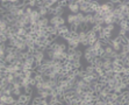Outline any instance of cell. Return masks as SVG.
Here are the masks:
<instances>
[{
  "label": "cell",
  "mask_w": 129,
  "mask_h": 105,
  "mask_svg": "<svg viewBox=\"0 0 129 105\" xmlns=\"http://www.w3.org/2000/svg\"><path fill=\"white\" fill-rule=\"evenodd\" d=\"M127 5H128V6H129V0H127Z\"/></svg>",
  "instance_id": "31"
},
{
  "label": "cell",
  "mask_w": 129,
  "mask_h": 105,
  "mask_svg": "<svg viewBox=\"0 0 129 105\" xmlns=\"http://www.w3.org/2000/svg\"><path fill=\"white\" fill-rule=\"evenodd\" d=\"M84 24L90 25L91 27L95 24V20H94V16H93V14H92V13H91V14H85V22H84Z\"/></svg>",
  "instance_id": "5"
},
{
  "label": "cell",
  "mask_w": 129,
  "mask_h": 105,
  "mask_svg": "<svg viewBox=\"0 0 129 105\" xmlns=\"http://www.w3.org/2000/svg\"><path fill=\"white\" fill-rule=\"evenodd\" d=\"M28 6L29 7H37V0H29L28 1Z\"/></svg>",
  "instance_id": "22"
},
{
  "label": "cell",
  "mask_w": 129,
  "mask_h": 105,
  "mask_svg": "<svg viewBox=\"0 0 129 105\" xmlns=\"http://www.w3.org/2000/svg\"><path fill=\"white\" fill-rule=\"evenodd\" d=\"M117 35H119V36H122V37H123V36H127V35H128V32H127L126 29H121V28H120V30H119V34H117Z\"/></svg>",
  "instance_id": "24"
},
{
  "label": "cell",
  "mask_w": 129,
  "mask_h": 105,
  "mask_svg": "<svg viewBox=\"0 0 129 105\" xmlns=\"http://www.w3.org/2000/svg\"><path fill=\"white\" fill-rule=\"evenodd\" d=\"M95 105H107V103H106L104 99H100V100L95 102Z\"/></svg>",
  "instance_id": "29"
},
{
  "label": "cell",
  "mask_w": 129,
  "mask_h": 105,
  "mask_svg": "<svg viewBox=\"0 0 129 105\" xmlns=\"http://www.w3.org/2000/svg\"><path fill=\"white\" fill-rule=\"evenodd\" d=\"M81 56H83V51H81L80 49H77V50H76V54H75V58L80 61Z\"/></svg>",
  "instance_id": "20"
},
{
  "label": "cell",
  "mask_w": 129,
  "mask_h": 105,
  "mask_svg": "<svg viewBox=\"0 0 129 105\" xmlns=\"http://www.w3.org/2000/svg\"><path fill=\"white\" fill-rule=\"evenodd\" d=\"M113 92H115V93H117V95H120L121 92H122V90H121V88H120V85H119V84H117L116 87L114 88V91H113Z\"/></svg>",
  "instance_id": "27"
},
{
  "label": "cell",
  "mask_w": 129,
  "mask_h": 105,
  "mask_svg": "<svg viewBox=\"0 0 129 105\" xmlns=\"http://www.w3.org/2000/svg\"><path fill=\"white\" fill-rule=\"evenodd\" d=\"M55 9V16H63V13H64V8H62V7L57 6Z\"/></svg>",
  "instance_id": "10"
},
{
  "label": "cell",
  "mask_w": 129,
  "mask_h": 105,
  "mask_svg": "<svg viewBox=\"0 0 129 105\" xmlns=\"http://www.w3.org/2000/svg\"><path fill=\"white\" fill-rule=\"evenodd\" d=\"M104 27H105V26H102V25H100V24H94L93 26H92V30H94L95 33H99L100 30L104 29Z\"/></svg>",
  "instance_id": "11"
},
{
  "label": "cell",
  "mask_w": 129,
  "mask_h": 105,
  "mask_svg": "<svg viewBox=\"0 0 129 105\" xmlns=\"http://www.w3.org/2000/svg\"><path fill=\"white\" fill-rule=\"evenodd\" d=\"M66 21L69 22L70 25H73L75 24V21H76V14H69L68 15V18H66Z\"/></svg>",
  "instance_id": "13"
},
{
  "label": "cell",
  "mask_w": 129,
  "mask_h": 105,
  "mask_svg": "<svg viewBox=\"0 0 129 105\" xmlns=\"http://www.w3.org/2000/svg\"><path fill=\"white\" fill-rule=\"evenodd\" d=\"M23 93H26V95H28V96H31L33 95V92H34V90H33V87H28V88H26V89H23Z\"/></svg>",
  "instance_id": "17"
},
{
  "label": "cell",
  "mask_w": 129,
  "mask_h": 105,
  "mask_svg": "<svg viewBox=\"0 0 129 105\" xmlns=\"http://www.w3.org/2000/svg\"><path fill=\"white\" fill-rule=\"evenodd\" d=\"M102 63H104V61H102L101 57L96 56L95 58H94V61H93V66L94 67H101L102 68Z\"/></svg>",
  "instance_id": "9"
},
{
  "label": "cell",
  "mask_w": 129,
  "mask_h": 105,
  "mask_svg": "<svg viewBox=\"0 0 129 105\" xmlns=\"http://www.w3.org/2000/svg\"><path fill=\"white\" fill-rule=\"evenodd\" d=\"M95 72L99 76H104V75H105V70L102 69L101 67H95Z\"/></svg>",
  "instance_id": "21"
},
{
  "label": "cell",
  "mask_w": 129,
  "mask_h": 105,
  "mask_svg": "<svg viewBox=\"0 0 129 105\" xmlns=\"http://www.w3.org/2000/svg\"><path fill=\"white\" fill-rule=\"evenodd\" d=\"M109 97H111L112 102H117V100H119V95H117V93H115V92L109 93Z\"/></svg>",
  "instance_id": "18"
},
{
  "label": "cell",
  "mask_w": 129,
  "mask_h": 105,
  "mask_svg": "<svg viewBox=\"0 0 129 105\" xmlns=\"http://www.w3.org/2000/svg\"><path fill=\"white\" fill-rule=\"evenodd\" d=\"M104 48H105V54L111 55L113 53V48H112L111 46H107V47H104Z\"/></svg>",
  "instance_id": "23"
},
{
  "label": "cell",
  "mask_w": 129,
  "mask_h": 105,
  "mask_svg": "<svg viewBox=\"0 0 129 105\" xmlns=\"http://www.w3.org/2000/svg\"><path fill=\"white\" fill-rule=\"evenodd\" d=\"M37 25H39L41 28H47L48 26H50V19L47 16V18H41V20L37 22Z\"/></svg>",
  "instance_id": "4"
},
{
  "label": "cell",
  "mask_w": 129,
  "mask_h": 105,
  "mask_svg": "<svg viewBox=\"0 0 129 105\" xmlns=\"http://www.w3.org/2000/svg\"><path fill=\"white\" fill-rule=\"evenodd\" d=\"M101 9H102V12H104V13H107V12H109V11H112L111 7H109V5H108V3L102 4V5H101Z\"/></svg>",
  "instance_id": "15"
},
{
  "label": "cell",
  "mask_w": 129,
  "mask_h": 105,
  "mask_svg": "<svg viewBox=\"0 0 129 105\" xmlns=\"http://www.w3.org/2000/svg\"><path fill=\"white\" fill-rule=\"evenodd\" d=\"M18 98H15L14 96H6L4 95V92H1V103H5L6 105H12Z\"/></svg>",
  "instance_id": "1"
},
{
  "label": "cell",
  "mask_w": 129,
  "mask_h": 105,
  "mask_svg": "<svg viewBox=\"0 0 129 105\" xmlns=\"http://www.w3.org/2000/svg\"><path fill=\"white\" fill-rule=\"evenodd\" d=\"M68 7H69L70 12H72V14H77V13H79V5L76 3L75 0L69 1V6Z\"/></svg>",
  "instance_id": "2"
},
{
  "label": "cell",
  "mask_w": 129,
  "mask_h": 105,
  "mask_svg": "<svg viewBox=\"0 0 129 105\" xmlns=\"http://www.w3.org/2000/svg\"><path fill=\"white\" fill-rule=\"evenodd\" d=\"M21 85H22L23 89H26V88H28V87H31V85H30V78L24 77L23 79L21 81Z\"/></svg>",
  "instance_id": "8"
},
{
  "label": "cell",
  "mask_w": 129,
  "mask_h": 105,
  "mask_svg": "<svg viewBox=\"0 0 129 105\" xmlns=\"http://www.w3.org/2000/svg\"><path fill=\"white\" fill-rule=\"evenodd\" d=\"M68 32H70V28L68 27V26H60L59 28H58V36L59 37H63V35L64 34H66Z\"/></svg>",
  "instance_id": "6"
},
{
  "label": "cell",
  "mask_w": 129,
  "mask_h": 105,
  "mask_svg": "<svg viewBox=\"0 0 129 105\" xmlns=\"http://www.w3.org/2000/svg\"><path fill=\"white\" fill-rule=\"evenodd\" d=\"M65 19L63 18V16H59V19H58V26H65Z\"/></svg>",
  "instance_id": "25"
},
{
  "label": "cell",
  "mask_w": 129,
  "mask_h": 105,
  "mask_svg": "<svg viewBox=\"0 0 129 105\" xmlns=\"http://www.w3.org/2000/svg\"><path fill=\"white\" fill-rule=\"evenodd\" d=\"M16 35L19 36H26L27 35V29L26 28H19L18 29V34Z\"/></svg>",
  "instance_id": "16"
},
{
  "label": "cell",
  "mask_w": 129,
  "mask_h": 105,
  "mask_svg": "<svg viewBox=\"0 0 129 105\" xmlns=\"http://www.w3.org/2000/svg\"><path fill=\"white\" fill-rule=\"evenodd\" d=\"M106 28H107L108 30H111V32H113L114 30V28H115V25H107V26H105Z\"/></svg>",
  "instance_id": "28"
},
{
  "label": "cell",
  "mask_w": 129,
  "mask_h": 105,
  "mask_svg": "<svg viewBox=\"0 0 129 105\" xmlns=\"http://www.w3.org/2000/svg\"><path fill=\"white\" fill-rule=\"evenodd\" d=\"M72 66H73V68H75V69H80V68H83L81 62L79 60H75V61H73V62H72Z\"/></svg>",
  "instance_id": "14"
},
{
  "label": "cell",
  "mask_w": 129,
  "mask_h": 105,
  "mask_svg": "<svg viewBox=\"0 0 129 105\" xmlns=\"http://www.w3.org/2000/svg\"><path fill=\"white\" fill-rule=\"evenodd\" d=\"M1 105H6V104H5V103H1Z\"/></svg>",
  "instance_id": "32"
},
{
  "label": "cell",
  "mask_w": 129,
  "mask_h": 105,
  "mask_svg": "<svg viewBox=\"0 0 129 105\" xmlns=\"http://www.w3.org/2000/svg\"><path fill=\"white\" fill-rule=\"evenodd\" d=\"M58 6L62 7V8L68 7L69 6V1H68V0H60V1H58Z\"/></svg>",
  "instance_id": "19"
},
{
  "label": "cell",
  "mask_w": 129,
  "mask_h": 105,
  "mask_svg": "<svg viewBox=\"0 0 129 105\" xmlns=\"http://www.w3.org/2000/svg\"><path fill=\"white\" fill-rule=\"evenodd\" d=\"M30 99H31V96H28V95H26V93H22V95H20V96L18 97V100L23 105L27 104V103H29Z\"/></svg>",
  "instance_id": "3"
},
{
  "label": "cell",
  "mask_w": 129,
  "mask_h": 105,
  "mask_svg": "<svg viewBox=\"0 0 129 105\" xmlns=\"http://www.w3.org/2000/svg\"><path fill=\"white\" fill-rule=\"evenodd\" d=\"M7 41H8V37H7V35H1V43H6Z\"/></svg>",
  "instance_id": "30"
},
{
  "label": "cell",
  "mask_w": 129,
  "mask_h": 105,
  "mask_svg": "<svg viewBox=\"0 0 129 105\" xmlns=\"http://www.w3.org/2000/svg\"><path fill=\"white\" fill-rule=\"evenodd\" d=\"M37 9H39V12H40V14H41L42 18H47V15H49V9L47 8V7L42 6V7H39Z\"/></svg>",
  "instance_id": "7"
},
{
  "label": "cell",
  "mask_w": 129,
  "mask_h": 105,
  "mask_svg": "<svg viewBox=\"0 0 129 105\" xmlns=\"http://www.w3.org/2000/svg\"><path fill=\"white\" fill-rule=\"evenodd\" d=\"M20 95H22L21 92V89H13V96H20Z\"/></svg>",
  "instance_id": "26"
},
{
  "label": "cell",
  "mask_w": 129,
  "mask_h": 105,
  "mask_svg": "<svg viewBox=\"0 0 129 105\" xmlns=\"http://www.w3.org/2000/svg\"><path fill=\"white\" fill-rule=\"evenodd\" d=\"M85 70H86L87 74L91 75V74H94V72H95V67H94L93 64H88V66L85 68Z\"/></svg>",
  "instance_id": "12"
}]
</instances>
